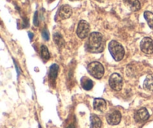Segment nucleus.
I'll return each instance as SVG.
<instances>
[{"label":"nucleus","mask_w":153,"mask_h":128,"mask_svg":"<svg viewBox=\"0 0 153 128\" xmlns=\"http://www.w3.org/2000/svg\"><path fill=\"white\" fill-rule=\"evenodd\" d=\"M42 36H43V39L45 40H48L49 39V31L47 29H43V31H42Z\"/></svg>","instance_id":"19"},{"label":"nucleus","mask_w":153,"mask_h":128,"mask_svg":"<svg viewBox=\"0 0 153 128\" xmlns=\"http://www.w3.org/2000/svg\"><path fill=\"white\" fill-rule=\"evenodd\" d=\"M34 24L35 26H38L39 25V19H38V13L37 11L35 12L34 13Z\"/></svg>","instance_id":"20"},{"label":"nucleus","mask_w":153,"mask_h":128,"mask_svg":"<svg viewBox=\"0 0 153 128\" xmlns=\"http://www.w3.org/2000/svg\"><path fill=\"white\" fill-rule=\"evenodd\" d=\"M143 15H144V18L146 19L149 26L153 29V13L146 10V11L144 12Z\"/></svg>","instance_id":"17"},{"label":"nucleus","mask_w":153,"mask_h":128,"mask_svg":"<svg viewBox=\"0 0 153 128\" xmlns=\"http://www.w3.org/2000/svg\"><path fill=\"white\" fill-rule=\"evenodd\" d=\"M87 50L94 53L102 52L105 49V40L100 32H92L90 34L86 45Z\"/></svg>","instance_id":"1"},{"label":"nucleus","mask_w":153,"mask_h":128,"mask_svg":"<svg viewBox=\"0 0 153 128\" xmlns=\"http://www.w3.org/2000/svg\"><path fill=\"white\" fill-rule=\"evenodd\" d=\"M50 1H52V0H50Z\"/></svg>","instance_id":"25"},{"label":"nucleus","mask_w":153,"mask_h":128,"mask_svg":"<svg viewBox=\"0 0 153 128\" xmlns=\"http://www.w3.org/2000/svg\"><path fill=\"white\" fill-rule=\"evenodd\" d=\"M90 25L87 21L82 20L79 21V25H78L77 30H76V34L78 37H80L81 39L86 38L90 33Z\"/></svg>","instance_id":"5"},{"label":"nucleus","mask_w":153,"mask_h":128,"mask_svg":"<svg viewBox=\"0 0 153 128\" xmlns=\"http://www.w3.org/2000/svg\"><path fill=\"white\" fill-rule=\"evenodd\" d=\"M53 40L55 44L59 48H61L64 45V40L61 34L59 33H55L53 35Z\"/></svg>","instance_id":"16"},{"label":"nucleus","mask_w":153,"mask_h":128,"mask_svg":"<svg viewBox=\"0 0 153 128\" xmlns=\"http://www.w3.org/2000/svg\"><path fill=\"white\" fill-rule=\"evenodd\" d=\"M102 121L97 115H91V128H101Z\"/></svg>","instance_id":"13"},{"label":"nucleus","mask_w":153,"mask_h":128,"mask_svg":"<svg viewBox=\"0 0 153 128\" xmlns=\"http://www.w3.org/2000/svg\"><path fill=\"white\" fill-rule=\"evenodd\" d=\"M40 53H41V57L44 61H47L50 58V55H49V52L48 50V48L46 47L45 45L41 46L40 48Z\"/></svg>","instance_id":"18"},{"label":"nucleus","mask_w":153,"mask_h":128,"mask_svg":"<svg viewBox=\"0 0 153 128\" xmlns=\"http://www.w3.org/2000/svg\"><path fill=\"white\" fill-rule=\"evenodd\" d=\"M143 88L147 91H153V76L149 75L143 82Z\"/></svg>","instance_id":"15"},{"label":"nucleus","mask_w":153,"mask_h":128,"mask_svg":"<svg viewBox=\"0 0 153 128\" xmlns=\"http://www.w3.org/2000/svg\"><path fill=\"white\" fill-rule=\"evenodd\" d=\"M108 49L115 61H120L123 58L125 50L123 46L119 42L116 40H111L108 44Z\"/></svg>","instance_id":"2"},{"label":"nucleus","mask_w":153,"mask_h":128,"mask_svg":"<svg viewBox=\"0 0 153 128\" xmlns=\"http://www.w3.org/2000/svg\"><path fill=\"white\" fill-rule=\"evenodd\" d=\"M149 118V114L146 108H141L134 114V120L136 122L141 123L146 121Z\"/></svg>","instance_id":"9"},{"label":"nucleus","mask_w":153,"mask_h":128,"mask_svg":"<svg viewBox=\"0 0 153 128\" xmlns=\"http://www.w3.org/2000/svg\"><path fill=\"white\" fill-rule=\"evenodd\" d=\"M106 102L104 99L96 98L94 101V109L100 112H104L106 109Z\"/></svg>","instance_id":"11"},{"label":"nucleus","mask_w":153,"mask_h":128,"mask_svg":"<svg viewBox=\"0 0 153 128\" xmlns=\"http://www.w3.org/2000/svg\"><path fill=\"white\" fill-rule=\"evenodd\" d=\"M121 113L118 110H114L109 112L106 116L108 123L111 125H117L121 121Z\"/></svg>","instance_id":"7"},{"label":"nucleus","mask_w":153,"mask_h":128,"mask_svg":"<svg viewBox=\"0 0 153 128\" xmlns=\"http://www.w3.org/2000/svg\"><path fill=\"white\" fill-rule=\"evenodd\" d=\"M96 1H99V2H104L105 0H96Z\"/></svg>","instance_id":"23"},{"label":"nucleus","mask_w":153,"mask_h":128,"mask_svg":"<svg viewBox=\"0 0 153 128\" xmlns=\"http://www.w3.org/2000/svg\"><path fill=\"white\" fill-rule=\"evenodd\" d=\"M123 3L131 11H137L140 9V3L138 0H123Z\"/></svg>","instance_id":"10"},{"label":"nucleus","mask_w":153,"mask_h":128,"mask_svg":"<svg viewBox=\"0 0 153 128\" xmlns=\"http://www.w3.org/2000/svg\"><path fill=\"white\" fill-rule=\"evenodd\" d=\"M67 128H76V127H75V126L73 125V124H70V125H69Z\"/></svg>","instance_id":"22"},{"label":"nucleus","mask_w":153,"mask_h":128,"mask_svg":"<svg viewBox=\"0 0 153 128\" xmlns=\"http://www.w3.org/2000/svg\"><path fill=\"white\" fill-rule=\"evenodd\" d=\"M88 71L96 79H101L105 73V69L102 64L98 61H93L88 66Z\"/></svg>","instance_id":"3"},{"label":"nucleus","mask_w":153,"mask_h":128,"mask_svg":"<svg viewBox=\"0 0 153 128\" xmlns=\"http://www.w3.org/2000/svg\"><path fill=\"white\" fill-rule=\"evenodd\" d=\"M109 85H110L111 88L114 91H120L123 88V85L122 76L117 73L111 74L109 78Z\"/></svg>","instance_id":"4"},{"label":"nucleus","mask_w":153,"mask_h":128,"mask_svg":"<svg viewBox=\"0 0 153 128\" xmlns=\"http://www.w3.org/2000/svg\"><path fill=\"white\" fill-rule=\"evenodd\" d=\"M28 35H29V37H30V39H31V40H32V38H33V36H34V34H33L32 33H31V32H28Z\"/></svg>","instance_id":"21"},{"label":"nucleus","mask_w":153,"mask_h":128,"mask_svg":"<svg viewBox=\"0 0 153 128\" xmlns=\"http://www.w3.org/2000/svg\"><path fill=\"white\" fill-rule=\"evenodd\" d=\"M81 85H82V87L84 89L86 90V91H90L94 87V82L89 78L85 76V77H82V79H81Z\"/></svg>","instance_id":"12"},{"label":"nucleus","mask_w":153,"mask_h":128,"mask_svg":"<svg viewBox=\"0 0 153 128\" xmlns=\"http://www.w3.org/2000/svg\"><path fill=\"white\" fill-rule=\"evenodd\" d=\"M72 13H73V10H72L71 7L68 5V4H63L58 9L57 15H58V16L60 19H65L70 17Z\"/></svg>","instance_id":"8"},{"label":"nucleus","mask_w":153,"mask_h":128,"mask_svg":"<svg viewBox=\"0 0 153 128\" xmlns=\"http://www.w3.org/2000/svg\"><path fill=\"white\" fill-rule=\"evenodd\" d=\"M70 1H81V0H70Z\"/></svg>","instance_id":"24"},{"label":"nucleus","mask_w":153,"mask_h":128,"mask_svg":"<svg viewBox=\"0 0 153 128\" xmlns=\"http://www.w3.org/2000/svg\"><path fill=\"white\" fill-rule=\"evenodd\" d=\"M140 49L144 53L152 54L153 53V40L150 37H144L140 42Z\"/></svg>","instance_id":"6"},{"label":"nucleus","mask_w":153,"mask_h":128,"mask_svg":"<svg viewBox=\"0 0 153 128\" xmlns=\"http://www.w3.org/2000/svg\"><path fill=\"white\" fill-rule=\"evenodd\" d=\"M58 70H59V67H58V64H54L51 66L50 70H49V79L52 81H55V79L57 78L58 76Z\"/></svg>","instance_id":"14"}]
</instances>
